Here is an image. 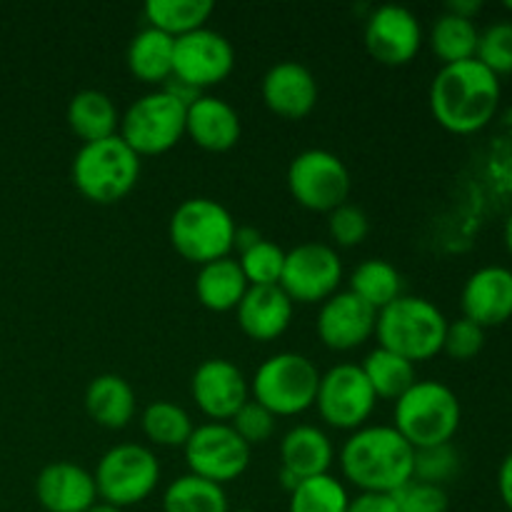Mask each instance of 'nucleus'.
<instances>
[{
  "instance_id": "obj_9",
  "label": "nucleus",
  "mask_w": 512,
  "mask_h": 512,
  "mask_svg": "<svg viewBox=\"0 0 512 512\" xmlns=\"http://www.w3.org/2000/svg\"><path fill=\"white\" fill-rule=\"evenodd\" d=\"M185 108L180 100L163 88L145 93L120 115L118 135L143 158L163 155L180 143L185 135Z\"/></svg>"
},
{
  "instance_id": "obj_5",
  "label": "nucleus",
  "mask_w": 512,
  "mask_h": 512,
  "mask_svg": "<svg viewBox=\"0 0 512 512\" xmlns=\"http://www.w3.org/2000/svg\"><path fill=\"white\" fill-rule=\"evenodd\" d=\"M138 178L140 155L120 135L85 143L73 160V183L90 203H118L135 188Z\"/></svg>"
},
{
  "instance_id": "obj_22",
  "label": "nucleus",
  "mask_w": 512,
  "mask_h": 512,
  "mask_svg": "<svg viewBox=\"0 0 512 512\" xmlns=\"http://www.w3.org/2000/svg\"><path fill=\"white\" fill-rule=\"evenodd\" d=\"M293 308L295 303L280 285H263V288H248L235 313H238L240 330L250 340L270 343L288 330Z\"/></svg>"
},
{
  "instance_id": "obj_15",
  "label": "nucleus",
  "mask_w": 512,
  "mask_h": 512,
  "mask_svg": "<svg viewBox=\"0 0 512 512\" xmlns=\"http://www.w3.org/2000/svg\"><path fill=\"white\" fill-rule=\"evenodd\" d=\"M365 48L383 65H408L423 48V28L413 10L380 5L365 20Z\"/></svg>"
},
{
  "instance_id": "obj_29",
  "label": "nucleus",
  "mask_w": 512,
  "mask_h": 512,
  "mask_svg": "<svg viewBox=\"0 0 512 512\" xmlns=\"http://www.w3.org/2000/svg\"><path fill=\"white\" fill-rule=\"evenodd\" d=\"M360 370L368 378L375 398L383 400H398L418 380L415 378V365L410 360H405L398 353H390L385 348H375L373 353H368Z\"/></svg>"
},
{
  "instance_id": "obj_12",
  "label": "nucleus",
  "mask_w": 512,
  "mask_h": 512,
  "mask_svg": "<svg viewBox=\"0 0 512 512\" xmlns=\"http://www.w3.org/2000/svg\"><path fill=\"white\" fill-rule=\"evenodd\" d=\"M343 280V260L325 243H300L285 253L280 288L293 303H325L338 293Z\"/></svg>"
},
{
  "instance_id": "obj_21",
  "label": "nucleus",
  "mask_w": 512,
  "mask_h": 512,
  "mask_svg": "<svg viewBox=\"0 0 512 512\" xmlns=\"http://www.w3.org/2000/svg\"><path fill=\"white\" fill-rule=\"evenodd\" d=\"M243 133L240 115L228 100L215 95H200L185 115V135L193 138L195 145L210 153H225L235 148Z\"/></svg>"
},
{
  "instance_id": "obj_16",
  "label": "nucleus",
  "mask_w": 512,
  "mask_h": 512,
  "mask_svg": "<svg viewBox=\"0 0 512 512\" xmlns=\"http://www.w3.org/2000/svg\"><path fill=\"white\" fill-rule=\"evenodd\" d=\"M190 393L200 413L213 423H228L250 400V385L238 365L225 358H210L195 368Z\"/></svg>"
},
{
  "instance_id": "obj_32",
  "label": "nucleus",
  "mask_w": 512,
  "mask_h": 512,
  "mask_svg": "<svg viewBox=\"0 0 512 512\" xmlns=\"http://www.w3.org/2000/svg\"><path fill=\"white\" fill-rule=\"evenodd\" d=\"M478 38L480 30L475 28L473 20L460 18V15H453L445 10L435 20L433 30H430V48L443 60V65L463 63V60L475 58V53H478Z\"/></svg>"
},
{
  "instance_id": "obj_10",
  "label": "nucleus",
  "mask_w": 512,
  "mask_h": 512,
  "mask_svg": "<svg viewBox=\"0 0 512 512\" xmlns=\"http://www.w3.org/2000/svg\"><path fill=\"white\" fill-rule=\"evenodd\" d=\"M350 180L343 160L330 150L310 148L295 155L288 165V190L295 203L313 213H333L335 208L348 203Z\"/></svg>"
},
{
  "instance_id": "obj_18",
  "label": "nucleus",
  "mask_w": 512,
  "mask_h": 512,
  "mask_svg": "<svg viewBox=\"0 0 512 512\" xmlns=\"http://www.w3.org/2000/svg\"><path fill=\"white\" fill-rule=\"evenodd\" d=\"M463 318L480 328H498L512 318V270L503 265H485L475 270L460 295Z\"/></svg>"
},
{
  "instance_id": "obj_28",
  "label": "nucleus",
  "mask_w": 512,
  "mask_h": 512,
  "mask_svg": "<svg viewBox=\"0 0 512 512\" xmlns=\"http://www.w3.org/2000/svg\"><path fill=\"white\" fill-rule=\"evenodd\" d=\"M213 10L215 5L210 0H148L145 20L150 28L170 38H183L193 30L205 28Z\"/></svg>"
},
{
  "instance_id": "obj_50",
  "label": "nucleus",
  "mask_w": 512,
  "mask_h": 512,
  "mask_svg": "<svg viewBox=\"0 0 512 512\" xmlns=\"http://www.w3.org/2000/svg\"><path fill=\"white\" fill-rule=\"evenodd\" d=\"M505 8H508V10H510V13H512V0H510V3H505Z\"/></svg>"
},
{
  "instance_id": "obj_47",
  "label": "nucleus",
  "mask_w": 512,
  "mask_h": 512,
  "mask_svg": "<svg viewBox=\"0 0 512 512\" xmlns=\"http://www.w3.org/2000/svg\"><path fill=\"white\" fill-rule=\"evenodd\" d=\"M85 512H123V510H118V508H113V505H108V503H103V500H98V503L90 505V508L85 510Z\"/></svg>"
},
{
  "instance_id": "obj_36",
  "label": "nucleus",
  "mask_w": 512,
  "mask_h": 512,
  "mask_svg": "<svg viewBox=\"0 0 512 512\" xmlns=\"http://www.w3.org/2000/svg\"><path fill=\"white\" fill-rule=\"evenodd\" d=\"M458 473H460V455L450 443L415 450L413 480L440 485V488H443V485L450 483Z\"/></svg>"
},
{
  "instance_id": "obj_39",
  "label": "nucleus",
  "mask_w": 512,
  "mask_h": 512,
  "mask_svg": "<svg viewBox=\"0 0 512 512\" xmlns=\"http://www.w3.org/2000/svg\"><path fill=\"white\" fill-rule=\"evenodd\" d=\"M398 512H448L450 500L445 488L420 480H410L393 493Z\"/></svg>"
},
{
  "instance_id": "obj_4",
  "label": "nucleus",
  "mask_w": 512,
  "mask_h": 512,
  "mask_svg": "<svg viewBox=\"0 0 512 512\" xmlns=\"http://www.w3.org/2000/svg\"><path fill=\"white\" fill-rule=\"evenodd\" d=\"M393 428L418 448L445 445L460 428V400L453 390L438 380H415L413 388L395 400Z\"/></svg>"
},
{
  "instance_id": "obj_46",
  "label": "nucleus",
  "mask_w": 512,
  "mask_h": 512,
  "mask_svg": "<svg viewBox=\"0 0 512 512\" xmlns=\"http://www.w3.org/2000/svg\"><path fill=\"white\" fill-rule=\"evenodd\" d=\"M445 10L453 15H460V18L473 20L475 15L483 10V3H480V0H453V3H448V8Z\"/></svg>"
},
{
  "instance_id": "obj_31",
  "label": "nucleus",
  "mask_w": 512,
  "mask_h": 512,
  "mask_svg": "<svg viewBox=\"0 0 512 512\" xmlns=\"http://www.w3.org/2000/svg\"><path fill=\"white\" fill-rule=\"evenodd\" d=\"M350 293L358 295L373 310H383L403 295V278L388 260H365L350 275Z\"/></svg>"
},
{
  "instance_id": "obj_40",
  "label": "nucleus",
  "mask_w": 512,
  "mask_h": 512,
  "mask_svg": "<svg viewBox=\"0 0 512 512\" xmlns=\"http://www.w3.org/2000/svg\"><path fill=\"white\" fill-rule=\"evenodd\" d=\"M275 420L278 418H275L268 408H263V405L255 403V400H248V403L235 413L230 425H233L235 433L253 448V445H263L273 438Z\"/></svg>"
},
{
  "instance_id": "obj_1",
  "label": "nucleus",
  "mask_w": 512,
  "mask_h": 512,
  "mask_svg": "<svg viewBox=\"0 0 512 512\" xmlns=\"http://www.w3.org/2000/svg\"><path fill=\"white\" fill-rule=\"evenodd\" d=\"M500 78L480 60L443 65L430 85V110L445 130L470 135L483 130L500 108Z\"/></svg>"
},
{
  "instance_id": "obj_42",
  "label": "nucleus",
  "mask_w": 512,
  "mask_h": 512,
  "mask_svg": "<svg viewBox=\"0 0 512 512\" xmlns=\"http://www.w3.org/2000/svg\"><path fill=\"white\" fill-rule=\"evenodd\" d=\"M348 512H398L393 495L380 493H360L358 498H350Z\"/></svg>"
},
{
  "instance_id": "obj_3",
  "label": "nucleus",
  "mask_w": 512,
  "mask_h": 512,
  "mask_svg": "<svg viewBox=\"0 0 512 512\" xmlns=\"http://www.w3.org/2000/svg\"><path fill=\"white\" fill-rule=\"evenodd\" d=\"M445 330L448 318L443 310L418 295H400L398 300L378 310L375 323L380 348L403 355L413 365L443 353Z\"/></svg>"
},
{
  "instance_id": "obj_20",
  "label": "nucleus",
  "mask_w": 512,
  "mask_h": 512,
  "mask_svg": "<svg viewBox=\"0 0 512 512\" xmlns=\"http://www.w3.org/2000/svg\"><path fill=\"white\" fill-rule=\"evenodd\" d=\"M35 498L45 512H85L98 503L93 473L60 460L45 465L35 478Z\"/></svg>"
},
{
  "instance_id": "obj_30",
  "label": "nucleus",
  "mask_w": 512,
  "mask_h": 512,
  "mask_svg": "<svg viewBox=\"0 0 512 512\" xmlns=\"http://www.w3.org/2000/svg\"><path fill=\"white\" fill-rule=\"evenodd\" d=\"M228 495L223 485L188 473L165 488L163 512H228Z\"/></svg>"
},
{
  "instance_id": "obj_26",
  "label": "nucleus",
  "mask_w": 512,
  "mask_h": 512,
  "mask_svg": "<svg viewBox=\"0 0 512 512\" xmlns=\"http://www.w3.org/2000/svg\"><path fill=\"white\" fill-rule=\"evenodd\" d=\"M65 118H68L70 130L83 140V145L113 138V135H118L120 128L118 105L103 90H80V93H75L68 103Z\"/></svg>"
},
{
  "instance_id": "obj_49",
  "label": "nucleus",
  "mask_w": 512,
  "mask_h": 512,
  "mask_svg": "<svg viewBox=\"0 0 512 512\" xmlns=\"http://www.w3.org/2000/svg\"><path fill=\"white\" fill-rule=\"evenodd\" d=\"M228 512H255V510H245V508H240V510H228Z\"/></svg>"
},
{
  "instance_id": "obj_7",
  "label": "nucleus",
  "mask_w": 512,
  "mask_h": 512,
  "mask_svg": "<svg viewBox=\"0 0 512 512\" xmlns=\"http://www.w3.org/2000/svg\"><path fill=\"white\" fill-rule=\"evenodd\" d=\"M318 385L320 370L313 360L300 353H278L255 370L250 393L255 403L268 408L275 418H290L313 408Z\"/></svg>"
},
{
  "instance_id": "obj_45",
  "label": "nucleus",
  "mask_w": 512,
  "mask_h": 512,
  "mask_svg": "<svg viewBox=\"0 0 512 512\" xmlns=\"http://www.w3.org/2000/svg\"><path fill=\"white\" fill-rule=\"evenodd\" d=\"M263 240V235H260V230L250 228V225H243V228H235V240H233V248H238L240 253H245V250L253 248L255 243H260Z\"/></svg>"
},
{
  "instance_id": "obj_43",
  "label": "nucleus",
  "mask_w": 512,
  "mask_h": 512,
  "mask_svg": "<svg viewBox=\"0 0 512 512\" xmlns=\"http://www.w3.org/2000/svg\"><path fill=\"white\" fill-rule=\"evenodd\" d=\"M163 90H165V93L173 95L175 100H180V103H183L185 108H190V105H193L195 100H198L200 95H203V90L193 88V85L185 83V80H180V78H170L168 83L163 85Z\"/></svg>"
},
{
  "instance_id": "obj_14",
  "label": "nucleus",
  "mask_w": 512,
  "mask_h": 512,
  "mask_svg": "<svg viewBox=\"0 0 512 512\" xmlns=\"http://www.w3.org/2000/svg\"><path fill=\"white\" fill-rule=\"evenodd\" d=\"M235 50L223 33L210 28L175 38L173 78L185 80L193 88L203 90L218 85L233 73Z\"/></svg>"
},
{
  "instance_id": "obj_19",
  "label": "nucleus",
  "mask_w": 512,
  "mask_h": 512,
  "mask_svg": "<svg viewBox=\"0 0 512 512\" xmlns=\"http://www.w3.org/2000/svg\"><path fill=\"white\" fill-rule=\"evenodd\" d=\"M263 103L285 120H303L318 103V80L305 65L283 60L263 75Z\"/></svg>"
},
{
  "instance_id": "obj_41",
  "label": "nucleus",
  "mask_w": 512,
  "mask_h": 512,
  "mask_svg": "<svg viewBox=\"0 0 512 512\" xmlns=\"http://www.w3.org/2000/svg\"><path fill=\"white\" fill-rule=\"evenodd\" d=\"M485 345V330L480 325H475L473 320L460 318L455 323H448V330H445V343L443 353H448L453 360H473L475 355L483 350Z\"/></svg>"
},
{
  "instance_id": "obj_35",
  "label": "nucleus",
  "mask_w": 512,
  "mask_h": 512,
  "mask_svg": "<svg viewBox=\"0 0 512 512\" xmlns=\"http://www.w3.org/2000/svg\"><path fill=\"white\" fill-rule=\"evenodd\" d=\"M240 270L250 288H263V285H280L285 265V250L270 240H260L253 248L240 253Z\"/></svg>"
},
{
  "instance_id": "obj_23",
  "label": "nucleus",
  "mask_w": 512,
  "mask_h": 512,
  "mask_svg": "<svg viewBox=\"0 0 512 512\" xmlns=\"http://www.w3.org/2000/svg\"><path fill=\"white\" fill-rule=\"evenodd\" d=\"M333 458V443L315 425H295L280 443V460H283L280 468L293 473L298 480L328 475Z\"/></svg>"
},
{
  "instance_id": "obj_38",
  "label": "nucleus",
  "mask_w": 512,
  "mask_h": 512,
  "mask_svg": "<svg viewBox=\"0 0 512 512\" xmlns=\"http://www.w3.org/2000/svg\"><path fill=\"white\" fill-rule=\"evenodd\" d=\"M328 233L335 240V245L353 248V245H360L368 238L370 220L363 208H358L353 203H345L340 208H335L333 213H328Z\"/></svg>"
},
{
  "instance_id": "obj_13",
  "label": "nucleus",
  "mask_w": 512,
  "mask_h": 512,
  "mask_svg": "<svg viewBox=\"0 0 512 512\" xmlns=\"http://www.w3.org/2000/svg\"><path fill=\"white\" fill-rule=\"evenodd\" d=\"M375 393L360 365L340 363L320 375L315 405L330 428L360 430L375 410Z\"/></svg>"
},
{
  "instance_id": "obj_34",
  "label": "nucleus",
  "mask_w": 512,
  "mask_h": 512,
  "mask_svg": "<svg viewBox=\"0 0 512 512\" xmlns=\"http://www.w3.org/2000/svg\"><path fill=\"white\" fill-rule=\"evenodd\" d=\"M348 505L350 495L345 485L328 473L300 480L290 493L288 512H348Z\"/></svg>"
},
{
  "instance_id": "obj_2",
  "label": "nucleus",
  "mask_w": 512,
  "mask_h": 512,
  "mask_svg": "<svg viewBox=\"0 0 512 512\" xmlns=\"http://www.w3.org/2000/svg\"><path fill=\"white\" fill-rule=\"evenodd\" d=\"M415 448L393 425H363L340 450L343 475L360 493L393 495L413 480Z\"/></svg>"
},
{
  "instance_id": "obj_44",
  "label": "nucleus",
  "mask_w": 512,
  "mask_h": 512,
  "mask_svg": "<svg viewBox=\"0 0 512 512\" xmlns=\"http://www.w3.org/2000/svg\"><path fill=\"white\" fill-rule=\"evenodd\" d=\"M498 493H500V498H503L505 508L512 512V450L508 455H505L503 463H500Z\"/></svg>"
},
{
  "instance_id": "obj_17",
  "label": "nucleus",
  "mask_w": 512,
  "mask_h": 512,
  "mask_svg": "<svg viewBox=\"0 0 512 512\" xmlns=\"http://www.w3.org/2000/svg\"><path fill=\"white\" fill-rule=\"evenodd\" d=\"M375 323H378V310L370 308L350 290H343L320 303L318 338L323 340L325 348L345 353L368 343L375 335Z\"/></svg>"
},
{
  "instance_id": "obj_48",
  "label": "nucleus",
  "mask_w": 512,
  "mask_h": 512,
  "mask_svg": "<svg viewBox=\"0 0 512 512\" xmlns=\"http://www.w3.org/2000/svg\"><path fill=\"white\" fill-rule=\"evenodd\" d=\"M505 245H508V253L512 255V213L510 218L505 220Z\"/></svg>"
},
{
  "instance_id": "obj_8",
  "label": "nucleus",
  "mask_w": 512,
  "mask_h": 512,
  "mask_svg": "<svg viewBox=\"0 0 512 512\" xmlns=\"http://www.w3.org/2000/svg\"><path fill=\"white\" fill-rule=\"evenodd\" d=\"M98 500L123 510L150 498L160 480V463L145 445L120 443L98 460L93 473Z\"/></svg>"
},
{
  "instance_id": "obj_25",
  "label": "nucleus",
  "mask_w": 512,
  "mask_h": 512,
  "mask_svg": "<svg viewBox=\"0 0 512 512\" xmlns=\"http://www.w3.org/2000/svg\"><path fill=\"white\" fill-rule=\"evenodd\" d=\"M248 288L250 285L240 270V263L230 255L200 265L198 278H195V295H198L200 305L213 313H228V310L238 308Z\"/></svg>"
},
{
  "instance_id": "obj_27",
  "label": "nucleus",
  "mask_w": 512,
  "mask_h": 512,
  "mask_svg": "<svg viewBox=\"0 0 512 512\" xmlns=\"http://www.w3.org/2000/svg\"><path fill=\"white\" fill-rule=\"evenodd\" d=\"M173 55H175V38L160 33L155 28H143L133 35L128 45V68L140 83L160 85L173 78Z\"/></svg>"
},
{
  "instance_id": "obj_6",
  "label": "nucleus",
  "mask_w": 512,
  "mask_h": 512,
  "mask_svg": "<svg viewBox=\"0 0 512 512\" xmlns=\"http://www.w3.org/2000/svg\"><path fill=\"white\" fill-rule=\"evenodd\" d=\"M235 220L228 208L210 198L183 200L170 215L168 235L175 253L188 263L208 265L228 258L235 240Z\"/></svg>"
},
{
  "instance_id": "obj_11",
  "label": "nucleus",
  "mask_w": 512,
  "mask_h": 512,
  "mask_svg": "<svg viewBox=\"0 0 512 512\" xmlns=\"http://www.w3.org/2000/svg\"><path fill=\"white\" fill-rule=\"evenodd\" d=\"M183 450L190 473L215 485L233 483L250 465V445L230 423L198 425Z\"/></svg>"
},
{
  "instance_id": "obj_24",
  "label": "nucleus",
  "mask_w": 512,
  "mask_h": 512,
  "mask_svg": "<svg viewBox=\"0 0 512 512\" xmlns=\"http://www.w3.org/2000/svg\"><path fill=\"white\" fill-rule=\"evenodd\" d=\"M85 410L103 428L123 430L135 415V390L120 375L103 373L85 388Z\"/></svg>"
},
{
  "instance_id": "obj_33",
  "label": "nucleus",
  "mask_w": 512,
  "mask_h": 512,
  "mask_svg": "<svg viewBox=\"0 0 512 512\" xmlns=\"http://www.w3.org/2000/svg\"><path fill=\"white\" fill-rule=\"evenodd\" d=\"M143 425L145 438L160 448H185V443L193 435L195 425L190 415L185 413L180 405L168 403V400H155L143 410Z\"/></svg>"
},
{
  "instance_id": "obj_37",
  "label": "nucleus",
  "mask_w": 512,
  "mask_h": 512,
  "mask_svg": "<svg viewBox=\"0 0 512 512\" xmlns=\"http://www.w3.org/2000/svg\"><path fill=\"white\" fill-rule=\"evenodd\" d=\"M475 60L493 70L498 78L512 73V20H500L480 33Z\"/></svg>"
}]
</instances>
